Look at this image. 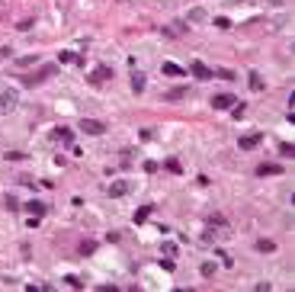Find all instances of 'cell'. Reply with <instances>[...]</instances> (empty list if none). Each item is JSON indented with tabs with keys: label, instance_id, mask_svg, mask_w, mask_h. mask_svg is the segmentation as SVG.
<instances>
[{
	"label": "cell",
	"instance_id": "6da1fadb",
	"mask_svg": "<svg viewBox=\"0 0 295 292\" xmlns=\"http://www.w3.org/2000/svg\"><path fill=\"white\" fill-rule=\"evenodd\" d=\"M52 74H55V67H52V64H49V67H42L39 74H26V77H23V87H36V84H42L45 77H52Z\"/></svg>",
	"mask_w": 295,
	"mask_h": 292
},
{
	"label": "cell",
	"instance_id": "7a4b0ae2",
	"mask_svg": "<svg viewBox=\"0 0 295 292\" xmlns=\"http://www.w3.org/2000/svg\"><path fill=\"white\" fill-rule=\"evenodd\" d=\"M235 103L237 100L231 97V93H215V97H212V110H231Z\"/></svg>",
	"mask_w": 295,
	"mask_h": 292
},
{
	"label": "cell",
	"instance_id": "3957f363",
	"mask_svg": "<svg viewBox=\"0 0 295 292\" xmlns=\"http://www.w3.org/2000/svg\"><path fill=\"white\" fill-rule=\"evenodd\" d=\"M80 132H87V135H103V132H106V125H103L100 119H84V122H80Z\"/></svg>",
	"mask_w": 295,
	"mask_h": 292
},
{
	"label": "cell",
	"instance_id": "277c9868",
	"mask_svg": "<svg viewBox=\"0 0 295 292\" xmlns=\"http://www.w3.org/2000/svg\"><path fill=\"white\" fill-rule=\"evenodd\" d=\"M109 77H113V71H109L106 64H100V67L90 71V84H103V80H109Z\"/></svg>",
	"mask_w": 295,
	"mask_h": 292
},
{
	"label": "cell",
	"instance_id": "5b68a950",
	"mask_svg": "<svg viewBox=\"0 0 295 292\" xmlns=\"http://www.w3.org/2000/svg\"><path fill=\"white\" fill-rule=\"evenodd\" d=\"M189 71H193L199 80H212V67H205L202 61H193V64H189Z\"/></svg>",
	"mask_w": 295,
	"mask_h": 292
},
{
	"label": "cell",
	"instance_id": "8992f818",
	"mask_svg": "<svg viewBox=\"0 0 295 292\" xmlns=\"http://www.w3.org/2000/svg\"><path fill=\"white\" fill-rule=\"evenodd\" d=\"M260 141H263V135L260 132H250V135H244L241 138V151H250V148H257Z\"/></svg>",
	"mask_w": 295,
	"mask_h": 292
},
{
	"label": "cell",
	"instance_id": "52a82bcc",
	"mask_svg": "<svg viewBox=\"0 0 295 292\" xmlns=\"http://www.w3.org/2000/svg\"><path fill=\"white\" fill-rule=\"evenodd\" d=\"M13 106H16V93L13 90H6V93H0V110H13Z\"/></svg>",
	"mask_w": 295,
	"mask_h": 292
},
{
	"label": "cell",
	"instance_id": "ba28073f",
	"mask_svg": "<svg viewBox=\"0 0 295 292\" xmlns=\"http://www.w3.org/2000/svg\"><path fill=\"white\" fill-rule=\"evenodd\" d=\"M279 171H283L279 164H260V167H257V176H276Z\"/></svg>",
	"mask_w": 295,
	"mask_h": 292
},
{
	"label": "cell",
	"instance_id": "9c48e42d",
	"mask_svg": "<svg viewBox=\"0 0 295 292\" xmlns=\"http://www.w3.org/2000/svg\"><path fill=\"white\" fill-rule=\"evenodd\" d=\"M183 97H189V90H186V87H174V90H167V93H164V100H167V103H170V100H183Z\"/></svg>",
	"mask_w": 295,
	"mask_h": 292
},
{
	"label": "cell",
	"instance_id": "30bf717a",
	"mask_svg": "<svg viewBox=\"0 0 295 292\" xmlns=\"http://www.w3.org/2000/svg\"><path fill=\"white\" fill-rule=\"evenodd\" d=\"M58 61H61V64H80L84 58H80L77 52H61V55H58Z\"/></svg>",
	"mask_w": 295,
	"mask_h": 292
},
{
	"label": "cell",
	"instance_id": "8fae6325",
	"mask_svg": "<svg viewBox=\"0 0 295 292\" xmlns=\"http://www.w3.org/2000/svg\"><path fill=\"white\" fill-rule=\"evenodd\" d=\"M26 209H29L32 215H39V219H42L45 215V202H39V199H32V202H26Z\"/></svg>",
	"mask_w": 295,
	"mask_h": 292
},
{
	"label": "cell",
	"instance_id": "7c38bea8",
	"mask_svg": "<svg viewBox=\"0 0 295 292\" xmlns=\"http://www.w3.org/2000/svg\"><path fill=\"white\" fill-rule=\"evenodd\" d=\"M55 138H58V141H64V145H71V141H74V135H71V128H55Z\"/></svg>",
	"mask_w": 295,
	"mask_h": 292
},
{
	"label": "cell",
	"instance_id": "4fadbf2b",
	"mask_svg": "<svg viewBox=\"0 0 295 292\" xmlns=\"http://www.w3.org/2000/svg\"><path fill=\"white\" fill-rule=\"evenodd\" d=\"M164 74H170V77H183V67H177V64H170V61H164Z\"/></svg>",
	"mask_w": 295,
	"mask_h": 292
},
{
	"label": "cell",
	"instance_id": "5bb4252c",
	"mask_svg": "<svg viewBox=\"0 0 295 292\" xmlns=\"http://www.w3.org/2000/svg\"><path fill=\"white\" fill-rule=\"evenodd\" d=\"M132 90H135V93L145 90V74H141V71H138V74H132Z\"/></svg>",
	"mask_w": 295,
	"mask_h": 292
},
{
	"label": "cell",
	"instance_id": "9a60e30c",
	"mask_svg": "<svg viewBox=\"0 0 295 292\" xmlns=\"http://www.w3.org/2000/svg\"><path fill=\"white\" fill-rule=\"evenodd\" d=\"M151 209H154V206H141L138 212H135V225H141V222L148 219V215H151Z\"/></svg>",
	"mask_w": 295,
	"mask_h": 292
},
{
	"label": "cell",
	"instance_id": "2e32d148",
	"mask_svg": "<svg viewBox=\"0 0 295 292\" xmlns=\"http://www.w3.org/2000/svg\"><path fill=\"white\" fill-rule=\"evenodd\" d=\"M250 87H253V90H263V77H260V74H250Z\"/></svg>",
	"mask_w": 295,
	"mask_h": 292
},
{
	"label": "cell",
	"instance_id": "e0dca14e",
	"mask_svg": "<svg viewBox=\"0 0 295 292\" xmlns=\"http://www.w3.org/2000/svg\"><path fill=\"white\" fill-rule=\"evenodd\" d=\"M244 113H247V106H244V103L231 106V116H235V119H244Z\"/></svg>",
	"mask_w": 295,
	"mask_h": 292
},
{
	"label": "cell",
	"instance_id": "ac0fdd59",
	"mask_svg": "<svg viewBox=\"0 0 295 292\" xmlns=\"http://www.w3.org/2000/svg\"><path fill=\"white\" fill-rule=\"evenodd\" d=\"M257 250H263V254H270V250H276V244H273V241H257Z\"/></svg>",
	"mask_w": 295,
	"mask_h": 292
},
{
	"label": "cell",
	"instance_id": "d6986e66",
	"mask_svg": "<svg viewBox=\"0 0 295 292\" xmlns=\"http://www.w3.org/2000/svg\"><path fill=\"white\" fill-rule=\"evenodd\" d=\"M125 189H128L125 183H116V186H109V193H113V196H122V193H125Z\"/></svg>",
	"mask_w": 295,
	"mask_h": 292
},
{
	"label": "cell",
	"instance_id": "ffe728a7",
	"mask_svg": "<svg viewBox=\"0 0 295 292\" xmlns=\"http://www.w3.org/2000/svg\"><path fill=\"white\" fill-rule=\"evenodd\" d=\"M212 77H222V80H235V74H231V71H212Z\"/></svg>",
	"mask_w": 295,
	"mask_h": 292
},
{
	"label": "cell",
	"instance_id": "44dd1931",
	"mask_svg": "<svg viewBox=\"0 0 295 292\" xmlns=\"http://www.w3.org/2000/svg\"><path fill=\"white\" fill-rule=\"evenodd\" d=\"M215 26H218V29H231V19H225V16H218V19H215Z\"/></svg>",
	"mask_w": 295,
	"mask_h": 292
},
{
	"label": "cell",
	"instance_id": "7402d4cb",
	"mask_svg": "<svg viewBox=\"0 0 295 292\" xmlns=\"http://www.w3.org/2000/svg\"><path fill=\"white\" fill-rule=\"evenodd\" d=\"M279 151H283V158H292L295 148H292V145H279Z\"/></svg>",
	"mask_w": 295,
	"mask_h": 292
},
{
	"label": "cell",
	"instance_id": "603a6c76",
	"mask_svg": "<svg viewBox=\"0 0 295 292\" xmlns=\"http://www.w3.org/2000/svg\"><path fill=\"white\" fill-rule=\"evenodd\" d=\"M64 283H67V286H74V289H80V286H84V283H80V280H77V276H67V280H64Z\"/></svg>",
	"mask_w": 295,
	"mask_h": 292
},
{
	"label": "cell",
	"instance_id": "cb8c5ba5",
	"mask_svg": "<svg viewBox=\"0 0 295 292\" xmlns=\"http://www.w3.org/2000/svg\"><path fill=\"white\" fill-rule=\"evenodd\" d=\"M215 273V263H202V276H212Z\"/></svg>",
	"mask_w": 295,
	"mask_h": 292
}]
</instances>
